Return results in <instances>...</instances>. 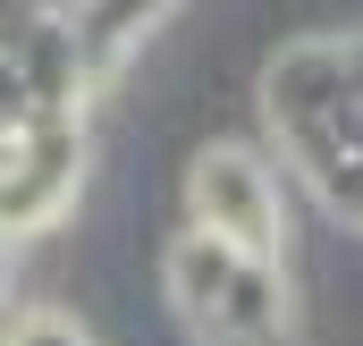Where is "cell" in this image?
<instances>
[{
  "label": "cell",
  "instance_id": "obj_1",
  "mask_svg": "<svg viewBox=\"0 0 363 346\" xmlns=\"http://www.w3.org/2000/svg\"><path fill=\"white\" fill-rule=\"evenodd\" d=\"M186 220L228 237L237 254H262L279 262L287 245V203H279V177L262 169L254 144H203L194 169H186Z\"/></svg>",
  "mask_w": 363,
  "mask_h": 346
},
{
  "label": "cell",
  "instance_id": "obj_2",
  "mask_svg": "<svg viewBox=\"0 0 363 346\" xmlns=\"http://www.w3.org/2000/svg\"><path fill=\"white\" fill-rule=\"evenodd\" d=\"M0 346H85V330L68 313H17V321H0Z\"/></svg>",
  "mask_w": 363,
  "mask_h": 346
}]
</instances>
